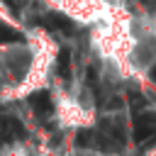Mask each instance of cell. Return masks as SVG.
I'll list each match as a JSON object with an SVG mask.
<instances>
[{"label": "cell", "mask_w": 156, "mask_h": 156, "mask_svg": "<svg viewBox=\"0 0 156 156\" xmlns=\"http://www.w3.org/2000/svg\"><path fill=\"white\" fill-rule=\"evenodd\" d=\"M134 141L136 146H149L156 141V115L141 112L134 117Z\"/></svg>", "instance_id": "obj_1"}, {"label": "cell", "mask_w": 156, "mask_h": 156, "mask_svg": "<svg viewBox=\"0 0 156 156\" xmlns=\"http://www.w3.org/2000/svg\"><path fill=\"white\" fill-rule=\"evenodd\" d=\"M27 136V129L20 119L15 117H0V144H10V141H17V139H24Z\"/></svg>", "instance_id": "obj_2"}, {"label": "cell", "mask_w": 156, "mask_h": 156, "mask_svg": "<svg viewBox=\"0 0 156 156\" xmlns=\"http://www.w3.org/2000/svg\"><path fill=\"white\" fill-rule=\"evenodd\" d=\"M29 105H32L34 115L41 117V119H46V117L54 115V100H51L49 90H37V93H32V95H29Z\"/></svg>", "instance_id": "obj_3"}, {"label": "cell", "mask_w": 156, "mask_h": 156, "mask_svg": "<svg viewBox=\"0 0 156 156\" xmlns=\"http://www.w3.org/2000/svg\"><path fill=\"white\" fill-rule=\"evenodd\" d=\"M41 27H46V29H51V32H63V34H71V32H73V22H71L68 17H63V15H58V12L46 15V17L41 20Z\"/></svg>", "instance_id": "obj_4"}, {"label": "cell", "mask_w": 156, "mask_h": 156, "mask_svg": "<svg viewBox=\"0 0 156 156\" xmlns=\"http://www.w3.org/2000/svg\"><path fill=\"white\" fill-rule=\"evenodd\" d=\"M56 73L63 83L71 80V51L68 49H61L58 51V61H56Z\"/></svg>", "instance_id": "obj_5"}, {"label": "cell", "mask_w": 156, "mask_h": 156, "mask_svg": "<svg viewBox=\"0 0 156 156\" xmlns=\"http://www.w3.org/2000/svg\"><path fill=\"white\" fill-rule=\"evenodd\" d=\"M24 37L17 32V29H12V27H7V24H2L0 22V44H10V41H22Z\"/></svg>", "instance_id": "obj_6"}, {"label": "cell", "mask_w": 156, "mask_h": 156, "mask_svg": "<svg viewBox=\"0 0 156 156\" xmlns=\"http://www.w3.org/2000/svg\"><path fill=\"white\" fill-rule=\"evenodd\" d=\"M88 144H90V132L88 129H80L76 134V146H88Z\"/></svg>", "instance_id": "obj_7"}, {"label": "cell", "mask_w": 156, "mask_h": 156, "mask_svg": "<svg viewBox=\"0 0 156 156\" xmlns=\"http://www.w3.org/2000/svg\"><path fill=\"white\" fill-rule=\"evenodd\" d=\"M129 98H132V107H134V112H136L139 107H144V100H141L139 93H129Z\"/></svg>", "instance_id": "obj_8"}, {"label": "cell", "mask_w": 156, "mask_h": 156, "mask_svg": "<svg viewBox=\"0 0 156 156\" xmlns=\"http://www.w3.org/2000/svg\"><path fill=\"white\" fill-rule=\"evenodd\" d=\"M2 2H5V5L10 7V10H15V0H2Z\"/></svg>", "instance_id": "obj_9"}, {"label": "cell", "mask_w": 156, "mask_h": 156, "mask_svg": "<svg viewBox=\"0 0 156 156\" xmlns=\"http://www.w3.org/2000/svg\"><path fill=\"white\" fill-rule=\"evenodd\" d=\"M151 80H154V83H156V66H154V68H151Z\"/></svg>", "instance_id": "obj_10"}]
</instances>
